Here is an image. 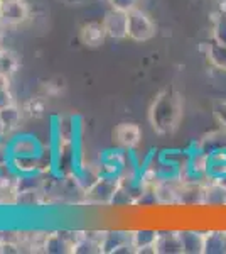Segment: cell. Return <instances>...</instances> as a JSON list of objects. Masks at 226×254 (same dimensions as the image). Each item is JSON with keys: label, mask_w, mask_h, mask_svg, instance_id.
Here are the masks:
<instances>
[{"label": "cell", "mask_w": 226, "mask_h": 254, "mask_svg": "<svg viewBox=\"0 0 226 254\" xmlns=\"http://www.w3.org/2000/svg\"><path fill=\"white\" fill-rule=\"evenodd\" d=\"M184 119V97L174 88L160 90L150 102L147 121L157 136H171Z\"/></svg>", "instance_id": "cell-1"}, {"label": "cell", "mask_w": 226, "mask_h": 254, "mask_svg": "<svg viewBox=\"0 0 226 254\" xmlns=\"http://www.w3.org/2000/svg\"><path fill=\"white\" fill-rule=\"evenodd\" d=\"M120 185L122 180L118 175L101 173L91 185L86 188L81 207H112L115 196H117L118 190H120Z\"/></svg>", "instance_id": "cell-2"}, {"label": "cell", "mask_w": 226, "mask_h": 254, "mask_svg": "<svg viewBox=\"0 0 226 254\" xmlns=\"http://www.w3.org/2000/svg\"><path fill=\"white\" fill-rule=\"evenodd\" d=\"M157 34V24L143 9L129 10V39L134 43H149Z\"/></svg>", "instance_id": "cell-3"}, {"label": "cell", "mask_w": 226, "mask_h": 254, "mask_svg": "<svg viewBox=\"0 0 226 254\" xmlns=\"http://www.w3.org/2000/svg\"><path fill=\"white\" fill-rule=\"evenodd\" d=\"M7 144H9L10 159L12 158H41L47 154L46 146H44L38 137L29 132L12 134V136H9V139H7Z\"/></svg>", "instance_id": "cell-4"}, {"label": "cell", "mask_w": 226, "mask_h": 254, "mask_svg": "<svg viewBox=\"0 0 226 254\" xmlns=\"http://www.w3.org/2000/svg\"><path fill=\"white\" fill-rule=\"evenodd\" d=\"M113 142L117 147L125 151H137L142 144L143 130L137 122H120L115 126L112 132Z\"/></svg>", "instance_id": "cell-5"}, {"label": "cell", "mask_w": 226, "mask_h": 254, "mask_svg": "<svg viewBox=\"0 0 226 254\" xmlns=\"http://www.w3.org/2000/svg\"><path fill=\"white\" fill-rule=\"evenodd\" d=\"M31 19V7L26 0L0 2V22L5 27H17Z\"/></svg>", "instance_id": "cell-6"}, {"label": "cell", "mask_w": 226, "mask_h": 254, "mask_svg": "<svg viewBox=\"0 0 226 254\" xmlns=\"http://www.w3.org/2000/svg\"><path fill=\"white\" fill-rule=\"evenodd\" d=\"M101 22H103V27H105V32H106V36H108V39H113V41L129 39V12L110 7V9L105 12Z\"/></svg>", "instance_id": "cell-7"}, {"label": "cell", "mask_w": 226, "mask_h": 254, "mask_svg": "<svg viewBox=\"0 0 226 254\" xmlns=\"http://www.w3.org/2000/svg\"><path fill=\"white\" fill-rule=\"evenodd\" d=\"M159 227L152 225H135L132 227V246L135 254H155V241H157Z\"/></svg>", "instance_id": "cell-8"}, {"label": "cell", "mask_w": 226, "mask_h": 254, "mask_svg": "<svg viewBox=\"0 0 226 254\" xmlns=\"http://www.w3.org/2000/svg\"><path fill=\"white\" fill-rule=\"evenodd\" d=\"M155 254H184L179 227H159Z\"/></svg>", "instance_id": "cell-9"}, {"label": "cell", "mask_w": 226, "mask_h": 254, "mask_svg": "<svg viewBox=\"0 0 226 254\" xmlns=\"http://www.w3.org/2000/svg\"><path fill=\"white\" fill-rule=\"evenodd\" d=\"M203 208H226V185L221 180L208 178L204 180V193H203Z\"/></svg>", "instance_id": "cell-10"}, {"label": "cell", "mask_w": 226, "mask_h": 254, "mask_svg": "<svg viewBox=\"0 0 226 254\" xmlns=\"http://www.w3.org/2000/svg\"><path fill=\"white\" fill-rule=\"evenodd\" d=\"M108 39L101 20H90L80 27V43L86 48H100Z\"/></svg>", "instance_id": "cell-11"}, {"label": "cell", "mask_w": 226, "mask_h": 254, "mask_svg": "<svg viewBox=\"0 0 226 254\" xmlns=\"http://www.w3.org/2000/svg\"><path fill=\"white\" fill-rule=\"evenodd\" d=\"M184 254L204 253V229L199 227H179Z\"/></svg>", "instance_id": "cell-12"}, {"label": "cell", "mask_w": 226, "mask_h": 254, "mask_svg": "<svg viewBox=\"0 0 226 254\" xmlns=\"http://www.w3.org/2000/svg\"><path fill=\"white\" fill-rule=\"evenodd\" d=\"M203 254H226V227L204 229Z\"/></svg>", "instance_id": "cell-13"}, {"label": "cell", "mask_w": 226, "mask_h": 254, "mask_svg": "<svg viewBox=\"0 0 226 254\" xmlns=\"http://www.w3.org/2000/svg\"><path fill=\"white\" fill-rule=\"evenodd\" d=\"M24 117H26L24 116V109H22V105H17V102L0 110V119H2L3 127H5V130H7V137L17 132Z\"/></svg>", "instance_id": "cell-14"}, {"label": "cell", "mask_w": 226, "mask_h": 254, "mask_svg": "<svg viewBox=\"0 0 226 254\" xmlns=\"http://www.w3.org/2000/svg\"><path fill=\"white\" fill-rule=\"evenodd\" d=\"M203 51L206 56L208 63L218 71L226 73V46L223 44H218L216 41L209 39V43L203 44Z\"/></svg>", "instance_id": "cell-15"}, {"label": "cell", "mask_w": 226, "mask_h": 254, "mask_svg": "<svg viewBox=\"0 0 226 254\" xmlns=\"http://www.w3.org/2000/svg\"><path fill=\"white\" fill-rule=\"evenodd\" d=\"M24 116L29 119H43L47 112V97L46 95H36L24 102L22 105Z\"/></svg>", "instance_id": "cell-16"}, {"label": "cell", "mask_w": 226, "mask_h": 254, "mask_svg": "<svg viewBox=\"0 0 226 254\" xmlns=\"http://www.w3.org/2000/svg\"><path fill=\"white\" fill-rule=\"evenodd\" d=\"M20 68V58L17 53H14L12 49L0 48V71H3L5 75H9L10 78L19 71Z\"/></svg>", "instance_id": "cell-17"}, {"label": "cell", "mask_w": 226, "mask_h": 254, "mask_svg": "<svg viewBox=\"0 0 226 254\" xmlns=\"http://www.w3.org/2000/svg\"><path fill=\"white\" fill-rule=\"evenodd\" d=\"M211 39L216 41L218 44L226 46V19H225V14H221V12H218V15L213 19Z\"/></svg>", "instance_id": "cell-18"}, {"label": "cell", "mask_w": 226, "mask_h": 254, "mask_svg": "<svg viewBox=\"0 0 226 254\" xmlns=\"http://www.w3.org/2000/svg\"><path fill=\"white\" fill-rule=\"evenodd\" d=\"M213 117L221 129L226 130V100H218L213 105Z\"/></svg>", "instance_id": "cell-19"}, {"label": "cell", "mask_w": 226, "mask_h": 254, "mask_svg": "<svg viewBox=\"0 0 226 254\" xmlns=\"http://www.w3.org/2000/svg\"><path fill=\"white\" fill-rule=\"evenodd\" d=\"M10 166V151L9 144H7V139L0 137V173L7 171Z\"/></svg>", "instance_id": "cell-20"}, {"label": "cell", "mask_w": 226, "mask_h": 254, "mask_svg": "<svg viewBox=\"0 0 226 254\" xmlns=\"http://www.w3.org/2000/svg\"><path fill=\"white\" fill-rule=\"evenodd\" d=\"M63 90H64L63 80H59V78L49 80V81H46V85H44V95H46L47 98L49 97H56V95H59Z\"/></svg>", "instance_id": "cell-21"}, {"label": "cell", "mask_w": 226, "mask_h": 254, "mask_svg": "<svg viewBox=\"0 0 226 254\" xmlns=\"http://www.w3.org/2000/svg\"><path fill=\"white\" fill-rule=\"evenodd\" d=\"M137 2H138V0H108L110 7H113V9L125 10V12H129V10L135 9V7H138Z\"/></svg>", "instance_id": "cell-22"}, {"label": "cell", "mask_w": 226, "mask_h": 254, "mask_svg": "<svg viewBox=\"0 0 226 254\" xmlns=\"http://www.w3.org/2000/svg\"><path fill=\"white\" fill-rule=\"evenodd\" d=\"M15 104V97L10 88H0V110Z\"/></svg>", "instance_id": "cell-23"}, {"label": "cell", "mask_w": 226, "mask_h": 254, "mask_svg": "<svg viewBox=\"0 0 226 254\" xmlns=\"http://www.w3.org/2000/svg\"><path fill=\"white\" fill-rule=\"evenodd\" d=\"M0 88H10V76L0 71Z\"/></svg>", "instance_id": "cell-24"}, {"label": "cell", "mask_w": 226, "mask_h": 254, "mask_svg": "<svg viewBox=\"0 0 226 254\" xmlns=\"http://www.w3.org/2000/svg\"><path fill=\"white\" fill-rule=\"evenodd\" d=\"M5 29H7V27L3 26L2 22H0V48H2V43H3V36H5Z\"/></svg>", "instance_id": "cell-25"}, {"label": "cell", "mask_w": 226, "mask_h": 254, "mask_svg": "<svg viewBox=\"0 0 226 254\" xmlns=\"http://www.w3.org/2000/svg\"><path fill=\"white\" fill-rule=\"evenodd\" d=\"M0 137H2V139H5V137H7V130H5V127H3L2 119H0Z\"/></svg>", "instance_id": "cell-26"}, {"label": "cell", "mask_w": 226, "mask_h": 254, "mask_svg": "<svg viewBox=\"0 0 226 254\" xmlns=\"http://www.w3.org/2000/svg\"><path fill=\"white\" fill-rule=\"evenodd\" d=\"M66 3H69V5H78V3H83L85 0H64Z\"/></svg>", "instance_id": "cell-27"}, {"label": "cell", "mask_w": 226, "mask_h": 254, "mask_svg": "<svg viewBox=\"0 0 226 254\" xmlns=\"http://www.w3.org/2000/svg\"><path fill=\"white\" fill-rule=\"evenodd\" d=\"M0 2H5V0H0Z\"/></svg>", "instance_id": "cell-28"}, {"label": "cell", "mask_w": 226, "mask_h": 254, "mask_svg": "<svg viewBox=\"0 0 226 254\" xmlns=\"http://www.w3.org/2000/svg\"><path fill=\"white\" fill-rule=\"evenodd\" d=\"M225 19H226V14H225Z\"/></svg>", "instance_id": "cell-29"}, {"label": "cell", "mask_w": 226, "mask_h": 254, "mask_svg": "<svg viewBox=\"0 0 226 254\" xmlns=\"http://www.w3.org/2000/svg\"><path fill=\"white\" fill-rule=\"evenodd\" d=\"M106 2H108V0H106Z\"/></svg>", "instance_id": "cell-30"}]
</instances>
